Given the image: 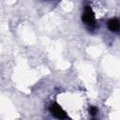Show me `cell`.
<instances>
[{
  "label": "cell",
  "instance_id": "6da1fadb",
  "mask_svg": "<svg viewBox=\"0 0 120 120\" xmlns=\"http://www.w3.org/2000/svg\"><path fill=\"white\" fill-rule=\"evenodd\" d=\"M82 20L89 27H93V26L96 25L95 14H94L90 6H86L84 8V10H83V13H82Z\"/></svg>",
  "mask_w": 120,
  "mask_h": 120
},
{
  "label": "cell",
  "instance_id": "7a4b0ae2",
  "mask_svg": "<svg viewBox=\"0 0 120 120\" xmlns=\"http://www.w3.org/2000/svg\"><path fill=\"white\" fill-rule=\"evenodd\" d=\"M50 112H52V114L54 117H56L58 119H66V118H68V115H67L66 112L57 103H52L50 106Z\"/></svg>",
  "mask_w": 120,
  "mask_h": 120
},
{
  "label": "cell",
  "instance_id": "3957f363",
  "mask_svg": "<svg viewBox=\"0 0 120 120\" xmlns=\"http://www.w3.org/2000/svg\"><path fill=\"white\" fill-rule=\"evenodd\" d=\"M107 26H108V29H109L111 32L117 33V32L120 31V20H118V19H116V18L111 19V20L108 21Z\"/></svg>",
  "mask_w": 120,
  "mask_h": 120
},
{
  "label": "cell",
  "instance_id": "277c9868",
  "mask_svg": "<svg viewBox=\"0 0 120 120\" xmlns=\"http://www.w3.org/2000/svg\"><path fill=\"white\" fill-rule=\"evenodd\" d=\"M97 112H98V109H97L96 107L91 106V107L89 108V113H90L91 115H95V114H97Z\"/></svg>",
  "mask_w": 120,
  "mask_h": 120
}]
</instances>
